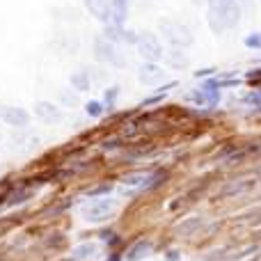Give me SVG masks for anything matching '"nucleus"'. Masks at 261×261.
<instances>
[{"label":"nucleus","mask_w":261,"mask_h":261,"mask_svg":"<svg viewBox=\"0 0 261 261\" xmlns=\"http://www.w3.org/2000/svg\"><path fill=\"white\" fill-rule=\"evenodd\" d=\"M241 5H252V0H239Z\"/></svg>","instance_id":"b1692460"},{"label":"nucleus","mask_w":261,"mask_h":261,"mask_svg":"<svg viewBox=\"0 0 261 261\" xmlns=\"http://www.w3.org/2000/svg\"><path fill=\"white\" fill-rule=\"evenodd\" d=\"M195 5H206V0H193Z\"/></svg>","instance_id":"5701e85b"},{"label":"nucleus","mask_w":261,"mask_h":261,"mask_svg":"<svg viewBox=\"0 0 261 261\" xmlns=\"http://www.w3.org/2000/svg\"><path fill=\"white\" fill-rule=\"evenodd\" d=\"M117 94H119V87L115 85V87H108V90L103 92V103H106V110H113V106H115V99H117Z\"/></svg>","instance_id":"6ab92c4d"},{"label":"nucleus","mask_w":261,"mask_h":261,"mask_svg":"<svg viewBox=\"0 0 261 261\" xmlns=\"http://www.w3.org/2000/svg\"><path fill=\"white\" fill-rule=\"evenodd\" d=\"M122 3H126V5H130V3H133V0H122Z\"/></svg>","instance_id":"393cba45"},{"label":"nucleus","mask_w":261,"mask_h":261,"mask_svg":"<svg viewBox=\"0 0 261 261\" xmlns=\"http://www.w3.org/2000/svg\"><path fill=\"white\" fill-rule=\"evenodd\" d=\"M30 197H32V190H16V193H12L7 197V206H18V204L28 202Z\"/></svg>","instance_id":"f3484780"},{"label":"nucleus","mask_w":261,"mask_h":261,"mask_svg":"<svg viewBox=\"0 0 261 261\" xmlns=\"http://www.w3.org/2000/svg\"><path fill=\"white\" fill-rule=\"evenodd\" d=\"M245 106H248V108H257V110H261V92H250V94H245L243 99Z\"/></svg>","instance_id":"aec40b11"},{"label":"nucleus","mask_w":261,"mask_h":261,"mask_svg":"<svg viewBox=\"0 0 261 261\" xmlns=\"http://www.w3.org/2000/svg\"><path fill=\"white\" fill-rule=\"evenodd\" d=\"M99 257H101V245L94 243V241L81 243L76 250H73V259H76V261H94Z\"/></svg>","instance_id":"9d476101"},{"label":"nucleus","mask_w":261,"mask_h":261,"mask_svg":"<svg viewBox=\"0 0 261 261\" xmlns=\"http://www.w3.org/2000/svg\"><path fill=\"white\" fill-rule=\"evenodd\" d=\"M35 115H37V119L44 124H60L64 119L62 108H60L58 103H50V101H37Z\"/></svg>","instance_id":"6e6552de"},{"label":"nucleus","mask_w":261,"mask_h":261,"mask_svg":"<svg viewBox=\"0 0 261 261\" xmlns=\"http://www.w3.org/2000/svg\"><path fill=\"white\" fill-rule=\"evenodd\" d=\"M138 81L142 85H158L167 81V71L158 67V62H140L138 64Z\"/></svg>","instance_id":"0eeeda50"},{"label":"nucleus","mask_w":261,"mask_h":261,"mask_svg":"<svg viewBox=\"0 0 261 261\" xmlns=\"http://www.w3.org/2000/svg\"><path fill=\"white\" fill-rule=\"evenodd\" d=\"M243 18V7L239 0H206V25L216 37L236 28Z\"/></svg>","instance_id":"f257e3e1"},{"label":"nucleus","mask_w":261,"mask_h":261,"mask_svg":"<svg viewBox=\"0 0 261 261\" xmlns=\"http://www.w3.org/2000/svg\"><path fill=\"white\" fill-rule=\"evenodd\" d=\"M158 32H161V37L167 41V44L172 46V48H190V46L195 44V35L193 30H190L186 23L176 21V18H158Z\"/></svg>","instance_id":"f03ea898"},{"label":"nucleus","mask_w":261,"mask_h":261,"mask_svg":"<svg viewBox=\"0 0 261 261\" xmlns=\"http://www.w3.org/2000/svg\"><path fill=\"white\" fill-rule=\"evenodd\" d=\"M259 3H261V0H259Z\"/></svg>","instance_id":"cd10ccee"},{"label":"nucleus","mask_w":261,"mask_h":261,"mask_svg":"<svg viewBox=\"0 0 261 261\" xmlns=\"http://www.w3.org/2000/svg\"><path fill=\"white\" fill-rule=\"evenodd\" d=\"M138 55L142 58V62H163L167 50L163 48V41L158 39L156 32L151 30H142L138 32V41H135Z\"/></svg>","instance_id":"39448f33"},{"label":"nucleus","mask_w":261,"mask_h":261,"mask_svg":"<svg viewBox=\"0 0 261 261\" xmlns=\"http://www.w3.org/2000/svg\"><path fill=\"white\" fill-rule=\"evenodd\" d=\"M151 241H147V239H142V241H135L133 245L128 248V252H126V261H142V259H147L149 254H151Z\"/></svg>","instance_id":"f8f14e48"},{"label":"nucleus","mask_w":261,"mask_h":261,"mask_svg":"<svg viewBox=\"0 0 261 261\" xmlns=\"http://www.w3.org/2000/svg\"><path fill=\"white\" fill-rule=\"evenodd\" d=\"M213 73H216V69H213V67H206V69H199L195 76H197V78H206V76H213Z\"/></svg>","instance_id":"412c9836"},{"label":"nucleus","mask_w":261,"mask_h":261,"mask_svg":"<svg viewBox=\"0 0 261 261\" xmlns=\"http://www.w3.org/2000/svg\"><path fill=\"white\" fill-rule=\"evenodd\" d=\"M202 225H204L202 218H188L186 222H181V225L176 227V231H179V234H190V231H197Z\"/></svg>","instance_id":"dca6fc26"},{"label":"nucleus","mask_w":261,"mask_h":261,"mask_svg":"<svg viewBox=\"0 0 261 261\" xmlns=\"http://www.w3.org/2000/svg\"><path fill=\"white\" fill-rule=\"evenodd\" d=\"M243 46L245 48H252V50H261V30H254V32H250V35H245Z\"/></svg>","instance_id":"a211bd4d"},{"label":"nucleus","mask_w":261,"mask_h":261,"mask_svg":"<svg viewBox=\"0 0 261 261\" xmlns=\"http://www.w3.org/2000/svg\"><path fill=\"white\" fill-rule=\"evenodd\" d=\"M163 62H165L170 69H186L190 64V60H188V55H186V50L170 48L165 53V58H163Z\"/></svg>","instance_id":"ddd939ff"},{"label":"nucleus","mask_w":261,"mask_h":261,"mask_svg":"<svg viewBox=\"0 0 261 261\" xmlns=\"http://www.w3.org/2000/svg\"><path fill=\"white\" fill-rule=\"evenodd\" d=\"M0 140H3V138H0Z\"/></svg>","instance_id":"bb28decb"},{"label":"nucleus","mask_w":261,"mask_h":261,"mask_svg":"<svg viewBox=\"0 0 261 261\" xmlns=\"http://www.w3.org/2000/svg\"><path fill=\"white\" fill-rule=\"evenodd\" d=\"M119 211V202L115 197H94L92 202H87L81 208V218L90 225H101V222H108L117 216Z\"/></svg>","instance_id":"7ed1b4c3"},{"label":"nucleus","mask_w":261,"mask_h":261,"mask_svg":"<svg viewBox=\"0 0 261 261\" xmlns=\"http://www.w3.org/2000/svg\"><path fill=\"white\" fill-rule=\"evenodd\" d=\"M0 122L12 128H25L30 124V113L21 106H0Z\"/></svg>","instance_id":"423d86ee"},{"label":"nucleus","mask_w":261,"mask_h":261,"mask_svg":"<svg viewBox=\"0 0 261 261\" xmlns=\"http://www.w3.org/2000/svg\"><path fill=\"white\" fill-rule=\"evenodd\" d=\"M110 3H113V0H85V7L92 18H96L99 23L106 25L108 16H110Z\"/></svg>","instance_id":"1a4fd4ad"},{"label":"nucleus","mask_w":261,"mask_h":261,"mask_svg":"<svg viewBox=\"0 0 261 261\" xmlns=\"http://www.w3.org/2000/svg\"><path fill=\"white\" fill-rule=\"evenodd\" d=\"M69 85H71V90L78 92V94L90 92L92 90V76L85 71V69H78V71H73L71 76H69Z\"/></svg>","instance_id":"9b49d317"},{"label":"nucleus","mask_w":261,"mask_h":261,"mask_svg":"<svg viewBox=\"0 0 261 261\" xmlns=\"http://www.w3.org/2000/svg\"><path fill=\"white\" fill-rule=\"evenodd\" d=\"M0 124H3V122H0Z\"/></svg>","instance_id":"a878e982"},{"label":"nucleus","mask_w":261,"mask_h":261,"mask_svg":"<svg viewBox=\"0 0 261 261\" xmlns=\"http://www.w3.org/2000/svg\"><path fill=\"white\" fill-rule=\"evenodd\" d=\"M167 259H170V261H179V252H176V250H174V252H170V254H167Z\"/></svg>","instance_id":"4be33fe9"},{"label":"nucleus","mask_w":261,"mask_h":261,"mask_svg":"<svg viewBox=\"0 0 261 261\" xmlns=\"http://www.w3.org/2000/svg\"><path fill=\"white\" fill-rule=\"evenodd\" d=\"M94 60L101 64H110L115 69H126L128 55L122 46L113 44L110 39H106L103 35L94 37Z\"/></svg>","instance_id":"20e7f679"},{"label":"nucleus","mask_w":261,"mask_h":261,"mask_svg":"<svg viewBox=\"0 0 261 261\" xmlns=\"http://www.w3.org/2000/svg\"><path fill=\"white\" fill-rule=\"evenodd\" d=\"M85 113L90 115L92 119L103 117V113H106V103H103V101H99V99H90V101L85 103Z\"/></svg>","instance_id":"4468645a"},{"label":"nucleus","mask_w":261,"mask_h":261,"mask_svg":"<svg viewBox=\"0 0 261 261\" xmlns=\"http://www.w3.org/2000/svg\"><path fill=\"white\" fill-rule=\"evenodd\" d=\"M58 99H60V103H62L64 108H76V106H78V92H73L71 87H69V90L60 92Z\"/></svg>","instance_id":"2eb2a0df"}]
</instances>
